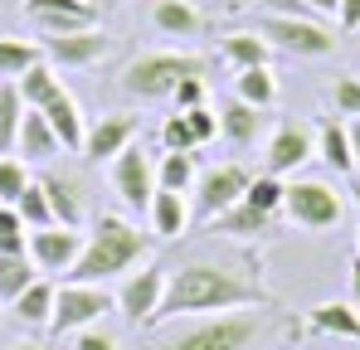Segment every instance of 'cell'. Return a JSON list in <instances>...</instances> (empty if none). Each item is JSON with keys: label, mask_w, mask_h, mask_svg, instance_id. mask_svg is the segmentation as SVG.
I'll list each match as a JSON object with an SVG mask.
<instances>
[{"label": "cell", "mask_w": 360, "mask_h": 350, "mask_svg": "<svg viewBox=\"0 0 360 350\" xmlns=\"http://www.w3.org/2000/svg\"><path fill=\"white\" fill-rule=\"evenodd\" d=\"M166 268H141V273H127V283L117 292V311L141 331V326H156V311H161V297H166Z\"/></svg>", "instance_id": "obj_9"}, {"label": "cell", "mask_w": 360, "mask_h": 350, "mask_svg": "<svg viewBox=\"0 0 360 350\" xmlns=\"http://www.w3.org/2000/svg\"><path fill=\"white\" fill-rule=\"evenodd\" d=\"M331 108H336V117H360V73H336L331 78Z\"/></svg>", "instance_id": "obj_35"}, {"label": "cell", "mask_w": 360, "mask_h": 350, "mask_svg": "<svg viewBox=\"0 0 360 350\" xmlns=\"http://www.w3.org/2000/svg\"><path fill=\"white\" fill-rule=\"evenodd\" d=\"M39 112H44L49 127H54V136H59L63 151H83V131H88V122H83V112H78L73 93H54Z\"/></svg>", "instance_id": "obj_18"}, {"label": "cell", "mask_w": 360, "mask_h": 350, "mask_svg": "<svg viewBox=\"0 0 360 350\" xmlns=\"http://www.w3.org/2000/svg\"><path fill=\"white\" fill-rule=\"evenodd\" d=\"M283 214L297 224V229H331L336 219H341V195H336V185H326V180H292L288 185V195H283Z\"/></svg>", "instance_id": "obj_7"}, {"label": "cell", "mask_w": 360, "mask_h": 350, "mask_svg": "<svg viewBox=\"0 0 360 350\" xmlns=\"http://www.w3.org/2000/svg\"><path fill=\"white\" fill-rule=\"evenodd\" d=\"M112 185H117V195L127 200V209H141V214L151 209V195H156V166H151V156H146L136 141L112 161Z\"/></svg>", "instance_id": "obj_12"}, {"label": "cell", "mask_w": 360, "mask_h": 350, "mask_svg": "<svg viewBox=\"0 0 360 350\" xmlns=\"http://www.w3.org/2000/svg\"><path fill=\"white\" fill-rule=\"evenodd\" d=\"M20 350H39V346H20Z\"/></svg>", "instance_id": "obj_49"}, {"label": "cell", "mask_w": 360, "mask_h": 350, "mask_svg": "<svg viewBox=\"0 0 360 350\" xmlns=\"http://www.w3.org/2000/svg\"><path fill=\"white\" fill-rule=\"evenodd\" d=\"M239 306H273V297L248 273H234V268L210 263V258H195V263H180L166 278L156 326L171 321V316H219V311H239Z\"/></svg>", "instance_id": "obj_1"}, {"label": "cell", "mask_w": 360, "mask_h": 350, "mask_svg": "<svg viewBox=\"0 0 360 350\" xmlns=\"http://www.w3.org/2000/svg\"><path fill=\"white\" fill-rule=\"evenodd\" d=\"M351 306L360 311V258L351 263Z\"/></svg>", "instance_id": "obj_46"}, {"label": "cell", "mask_w": 360, "mask_h": 350, "mask_svg": "<svg viewBox=\"0 0 360 350\" xmlns=\"http://www.w3.org/2000/svg\"><path fill=\"white\" fill-rule=\"evenodd\" d=\"M15 214L25 219V229H49V224H54V214H49V200H44V190H39V180H30V185H25V195L15 200Z\"/></svg>", "instance_id": "obj_34"}, {"label": "cell", "mask_w": 360, "mask_h": 350, "mask_svg": "<svg viewBox=\"0 0 360 350\" xmlns=\"http://www.w3.org/2000/svg\"><path fill=\"white\" fill-rule=\"evenodd\" d=\"M346 131H351V156H356V171H360V117L346 122Z\"/></svg>", "instance_id": "obj_45"}, {"label": "cell", "mask_w": 360, "mask_h": 350, "mask_svg": "<svg viewBox=\"0 0 360 350\" xmlns=\"http://www.w3.org/2000/svg\"><path fill=\"white\" fill-rule=\"evenodd\" d=\"M20 10H25V20L39 25V34H68V30L98 25V15H93L88 0H25Z\"/></svg>", "instance_id": "obj_15"}, {"label": "cell", "mask_w": 360, "mask_h": 350, "mask_svg": "<svg viewBox=\"0 0 360 350\" xmlns=\"http://www.w3.org/2000/svg\"><path fill=\"white\" fill-rule=\"evenodd\" d=\"M146 253H151V233H141L136 224H127L122 214H98V219H93V233L83 238L78 263L68 268V283L108 287L112 278H127Z\"/></svg>", "instance_id": "obj_2"}, {"label": "cell", "mask_w": 360, "mask_h": 350, "mask_svg": "<svg viewBox=\"0 0 360 350\" xmlns=\"http://www.w3.org/2000/svg\"><path fill=\"white\" fill-rule=\"evenodd\" d=\"M44 58V44L39 39H10V34H0V78H20L25 68H34Z\"/></svg>", "instance_id": "obj_30"}, {"label": "cell", "mask_w": 360, "mask_h": 350, "mask_svg": "<svg viewBox=\"0 0 360 350\" xmlns=\"http://www.w3.org/2000/svg\"><path fill=\"white\" fill-rule=\"evenodd\" d=\"M258 34H263L273 49L297 54V58L336 54V34H331L321 20H283V15H263V20H258Z\"/></svg>", "instance_id": "obj_6"}, {"label": "cell", "mask_w": 360, "mask_h": 350, "mask_svg": "<svg viewBox=\"0 0 360 350\" xmlns=\"http://www.w3.org/2000/svg\"><path fill=\"white\" fill-rule=\"evenodd\" d=\"M54 297H59L54 283H39V278H34L30 287L10 302V311H15L20 326H49V321H54Z\"/></svg>", "instance_id": "obj_24"}, {"label": "cell", "mask_w": 360, "mask_h": 350, "mask_svg": "<svg viewBox=\"0 0 360 350\" xmlns=\"http://www.w3.org/2000/svg\"><path fill=\"white\" fill-rule=\"evenodd\" d=\"M234 98H243L248 108H273L278 103V73H273V63H263V68H239V78H234Z\"/></svg>", "instance_id": "obj_27"}, {"label": "cell", "mask_w": 360, "mask_h": 350, "mask_svg": "<svg viewBox=\"0 0 360 350\" xmlns=\"http://www.w3.org/2000/svg\"><path fill=\"white\" fill-rule=\"evenodd\" d=\"M351 200H356V209H360V180H356V185H351Z\"/></svg>", "instance_id": "obj_47"}, {"label": "cell", "mask_w": 360, "mask_h": 350, "mask_svg": "<svg viewBox=\"0 0 360 350\" xmlns=\"http://www.w3.org/2000/svg\"><path fill=\"white\" fill-rule=\"evenodd\" d=\"M180 78H205V58L195 54H141L117 73V88L136 103H161L180 88Z\"/></svg>", "instance_id": "obj_4"}, {"label": "cell", "mask_w": 360, "mask_h": 350, "mask_svg": "<svg viewBox=\"0 0 360 350\" xmlns=\"http://www.w3.org/2000/svg\"><path fill=\"white\" fill-rule=\"evenodd\" d=\"M307 326L321 331V336H341V341H356L360 346V311L351 302H321V306H311Z\"/></svg>", "instance_id": "obj_20"}, {"label": "cell", "mask_w": 360, "mask_h": 350, "mask_svg": "<svg viewBox=\"0 0 360 350\" xmlns=\"http://www.w3.org/2000/svg\"><path fill=\"white\" fill-rule=\"evenodd\" d=\"M185 122H190V131H195V146H205V141H214V136H219V117L210 112V108H190Z\"/></svg>", "instance_id": "obj_39"}, {"label": "cell", "mask_w": 360, "mask_h": 350, "mask_svg": "<svg viewBox=\"0 0 360 350\" xmlns=\"http://www.w3.org/2000/svg\"><path fill=\"white\" fill-rule=\"evenodd\" d=\"M258 108H248L243 98H229L224 108H219V131L229 136V146H253L258 141Z\"/></svg>", "instance_id": "obj_28"}, {"label": "cell", "mask_w": 360, "mask_h": 350, "mask_svg": "<svg viewBox=\"0 0 360 350\" xmlns=\"http://www.w3.org/2000/svg\"><path fill=\"white\" fill-rule=\"evenodd\" d=\"M39 44H44V58H49L54 68H93V63H103L108 49H112V39H108L98 25L68 30V34H44Z\"/></svg>", "instance_id": "obj_10"}, {"label": "cell", "mask_w": 360, "mask_h": 350, "mask_svg": "<svg viewBox=\"0 0 360 350\" xmlns=\"http://www.w3.org/2000/svg\"><path fill=\"white\" fill-rule=\"evenodd\" d=\"M176 98L180 112H190V108H205V78H180V88L171 93Z\"/></svg>", "instance_id": "obj_40"}, {"label": "cell", "mask_w": 360, "mask_h": 350, "mask_svg": "<svg viewBox=\"0 0 360 350\" xmlns=\"http://www.w3.org/2000/svg\"><path fill=\"white\" fill-rule=\"evenodd\" d=\"M195 180H200V171H195V151H166V156H161V166H156V185H161V190L190 195Z\"/></svg>", "instance_id": "obj_31"}, {"label": "cell", "mask_w": 360, "mask_h": 350, "mask_svg": "<svg viewBox=\"0 0 360 350\" xmlns=\"http://www.w3.org/2000/svg\"><path fill=\"white\" fill-rule=\"evenodd\" d=\"M15 88H20V103H25V108H44L54 93H63V78H59V68H54L49 58H39L34 68H25V73L15 78Z\"/></svg>", "instance_id": "obj_26"}, {"label": "cell", "mask_w": 360, "mask_h": 350, "mask_svg": "<svg viewBox=\"0 0 360 350\" xmlns=\"http://www.w3.org/2000/svg\"><path fill=\"white\" fill-rule=\"evenodd\" d=\"M20 122H25L20 88L10 78H0V156H15L20 151Z\"/></svg>", "instance_id": "obj_29"}, {"label": "cell", "mask_w": 360, "mask_h": 350, "mask_svg": "<svg viewBox=\"0 0 360 350\" xmlns=\"http://www.w3.org/2000/svg\"><path fill=\"white\" fill-rule=\"evenodd\" d=\"M356 258H360V229H356Z\"/></svg>", "instance_id": "obj_48"}, {"label": "cell", "mask_w": 360, "mask_h": 350, "mask_svg": "<svg viewBox=\"0 0 360 350\" xmlns=\"http://www.w3.org/2000/svg\"><path fill=\"white\" fill-rule=\"evenodd\" d=\"M273 219L278 214H263V209H253V205H234V209H224L219 219H210V233H234V238H263V233H273Z\"/></svg>", "instance_id": "obj_25"}, {"label": "cell", "mask_w": 360, "mask_h": 350, "mask_svg": "<svg viewBox=\"0 0 360 350\" xmlns=\"http://www.w3.org/2000/svg\"><path fill=\"white\" fill-rule=\"evenodd\" d=\"M39 190H44V200H49L54 224L83 229V195H78V180H68V175H59V171H44L39 175Z\"/></svg>", "instance_id": "obj_16"}, {"label": "cell", "mask_w": 360, "mask_h": 350, "mask_svg": "<svg viewBox=\"0 0 360 350\" xmlns=\"http://www.w3.org/2000/svg\"><path fill=\"white\" fill-rule=\"evenodd\" d=\"M161 146H166V151H195V131H190L185 112H176V117L161 122Z\"/></svg>", "instance_id": "obj_38"}, {"label": "cell", "mask_w": 360, "mask_h": 350, "mask_svg": "<svg viewBox=\"0 0 360 350\" xmlns=\"http://www.w3.org/2000/svg\"><path fill=\"white\" fill-rule=\"evenodd\" d=\"M34 258L30 253H0V302H15L20 292L34 283Z\"/></svg>", "instance_id": "obj_32"}, {"label": "cell", "mask_w": 360, "mask_h": 350, "mask_svg": "<svg viewBox=\"0 0 360 350\" xmlns=\"http://www.w3.org/2000/svg\"><path fill=\"white\" fill-rule=\"evenodd\" d=\"M311 156H316V131L297 117H283L278 131L268 136V175H292Z\"/></svg>", "instance_id": "obj_11"}, {"label": "cell", "mask_w": 360, "mask_h": 350, "mask_svg": "<svg viewBox=\"0 0 360 350\" xmlns=\"http://www.w3.org/2000/svg\"><path fill=\"white\" fill-rule=\"evenodd\" d=\"M219 58H229L234 68H263L273 63V44L258 30H234V34H219Z\"/></svg>", "instance_id": "obj_22"}, {"label": "cell", "mask_w": 360, "mask_h": 350, "mask_svg": "<svg viewBox=\"0 0 360 350\" xmlns=\"http://www.w3.org/2000/svg\"><path fill=\"white\" fill-rule=\"evenodd\" d=\"M316 156H321L336 175H351V171H356L351 131H346V122H341V117H321V122H316Z\"/></svg>", "instance_id": "obj_19"}, {"label": "cell", "mask_w": 360, "mask_h": 350, "mask_svg": "<svg viewBox=\"0 0 360 350\" xmlns=\"http://www.w3.org/2000/svg\"><path fill=\"white\" fill-rule=\"evenodd\" d=\"M263 15H283V20H316L307 0H258Z\"/></svg>", "instance_id": "obj_41"}, {"label": "cell", "mask_w": 360, "mask_h": 350, "mask_svg": "<svg viewBox=\"0 0 360 350\" xmlns=\"http://www.w3.org/2000/svg\"><path fill=\"white\" fill-rule=\"evenodd\" d=\"M59 136H54V127L44 122L39 108H25V122H20V156L25 161H49V156H59Z\"/></svg>", "instance_id": "obj_23"}, {"label": "cell", "mask_w": 360, "mask_h": 350, "mask_svg": "<svg viewBox=\"0 0 360 350\" xmlns=\"http://www.w3.org/2000/svg\"><path fill=\"white\" fill-rule=\"evenodd\" d=\"M151 229L156 238H180V233L190 229V205H185V195L180 190H161L156 185V195H151Z\"/></svg>", "instance_id": "obj_21"}, {"label": "cell", "mask_w": 360, "mask_h": 350, "mask_svg": "<svg viewBox=\"0 0 360 350\" xmlns=\"http://www.w3.org/2000/svg\"><path fill=\"white\" fill-rule=\"evenodd\" d=\"M136 141V117L127 112H108V117H93L88 122V131H83V161H93V166H103V161H117L122 151Z\"/></svg>", "instance_id": "obj_13"}, {"label": "cell", "mask_w": 360, "mask_h": 350, "mask_svg": "<svg viewBox=\"0 0 360 350\" xmlns=\"http://www.w3.org/2000/svg\"><path fill=\"white\" fill-rule=\"evenodd\" d=\"M248 166H239V161H224V166H210V171H200V180H195V219H219L224 209H234L243 200V190H248Z\"/></svg>", "instance_id": "obj_8"}, {"label": "cell", "mask_w": 360, "mask_h": 350, "mask_svg": "<svg viewBox=\"0 0 360 350\" xmlns=\"http://www.w3.org/2000/svg\"><path fill=\"white\" fill-rule=\"evenodd\" d=\"M307 5H311V15H316V20H331V15L341 10V0H307Z\"/></svg>", "instance_id": "obj_44"}, {"label": "cell", "mask_w": 360, "mask_h": 350, "mask_svg": "<svg viewBox=\"0 0 360 350\" xmlns=\"http://www.w3.org/2000/svg\"><path fill=\"white\" fill-rule=\"evenodd\" d=\"M73 350H117V341H112V331L88 326V331H78V336H73Z\"/></svg>", "instance_id": "obj_42"}, {"label": "cell", "mask_w": 360, "mask_h": 350, "mask_svg": "<svg viewBox=\"0 0 360 350\" xmlns=\"http://www.w3.org/2000/svg\"><path fill=\"white\" fill-rule=\"evenodd\" d=\"M283 195H288V185H283V175H253L248 180V190H243V205H253V209H263V214H283Z\"/></svg>", "instance_id": "obj_33"}, {"label": "cell", "mask_w": 360, "mask_h": 350, "mask_svg": "<svg viewBox=\"0 0 360 350\" xmlns=\"http://www.w3.org/2000/svg\"><path fill=\"white\" fill-rule=\"evenodd\" d=\"M112 306H117V297H112L108 287H93V283H63L59 297H54V321H49V331H54V336H78V331L98 326Z\"/></svg>", "instance_id": "obj_5"}, {"label": "cell", "mask_w": 360, "mask_h": 350, "mask_svg": "<svg viewBox=\"0 0 360 350\" xmlns=\"http://www.w3.org/2000/svg\"><path fill=\"white\" fill-rule=\"evenodd\" d=\"M0 253H30L25 219L15 214V205H0Z\"/></svg>", "instance_id": "obj_36"}, {"label": "cell", "mask_w": 360, "mask_h": 350, "mask_svg": "<svg viewBox=\"0 0 360 350\" xmlns=\"http://www.w3.org/2000/svg\"><path fill=\"white\" fill-rule=\"evenodd\" d=\"M83 238L88 233L63 229V224H49V229H30V258L39 273H68L83 253Z\"/></svg>", "instance_id": "obj_14"}, {"label": "cell", "mask_w": 360, "mask_h": 350, "mask_svg": "<svg viewBox=\"0 0 360 350\" xmlns=\"http://www.w3.org/2000/svg\"><path fill=\"white\" fill-rule=\"evenodd\" d=\"M25 185H30V175H25V161H15V156H0V205H15V200L25 195Z\"/></svg>", "instance_id": "obj_37"}, {"label": "cell", "mask_w": 360, "mask_h": 350, "mask_svg": "<svg viewBox=\"0 0 360 350\" xmlns=\"http://www.w3.org/2000/svg\"><path fill=\"white\" fill-rule=\"evenodd\" d=\"M336 20H341V30H346V34H351V30H360V0H341Z\"/></svg>", "instance_id": "obj_43"}, {"label": "cell", "mask_w": 360, "mask_h": 350, "mask_svg": "<svg viewBox=\"0 0 360 350\" xmlns=\"http://www.w3.org/2000/svg\"><path fill=\"white\" fill-rule=\"evenodd\" d=\"M151 25H156L161 34H171V39H200V34L210 30V20H205L190 0H156V5H151Z\"/></svg>", "instance_id": "obj_17"}, {"label": "cell", "mask_w": 360, "mask_h": 350, "mask_svg": "<svg viewBox=\"0 0 360 350\" xmlns=\"http://www.w3.org/2000/svg\"><path fill=\"white\" fill-rule=\"evenodd\" d=\"M268 331H273V311L239 306V311H219V316H205L176 331L161 350H253Z\"/></svg>", "instance_id": "obj_3"}]
</instances>
